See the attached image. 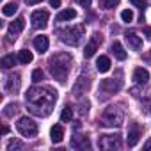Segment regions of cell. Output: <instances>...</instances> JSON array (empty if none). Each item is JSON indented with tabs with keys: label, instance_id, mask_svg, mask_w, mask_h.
Wrapping results in <instances>:
<instances>
[{
	"label": "cell",
	"instance_id": "cell-1",
	"mask_svg": "<svg viewBox=\"0 0 151 151\" xmlns=\"http://www.w3.org/2000/svg\"><path fill=\"white\" fill-rule=\"evenodd\" d=\"M27 103H30L32 105V112H36V114H41V107L43 109H46L48 112H52V105H53V101H55V96H53V93H52V89H30L29 93H27Z\"/></svg>",
	"mask_w": 151,
	"mask_h": 151
},
{
	"label": "cell",
	"instance_id": "cell-2",
	"mask_svg": "<svg viewBox=\"0 0 151 151\" xmlns=\"http://www.w3.org/2000/svg\"><path fill=\"white\" fill-rule=\"evenodd\" d=\"M82 37H84V27H71V29L60 30V39L66 45H71V46L80 45Z\"/></svg>",
	"mask_w": 151,
	"mask_h": 151
},
{
	"label": "cell",
	"instance_id": "cell-3",
	"mask_svg": "<svg viewBox=\"0 0 151 151\" xmlns=\"http://www.w3.org/2000/svg\"><path fill=\"white\" fill-rule=\"evenodd\" d=\"M16 128L23 137H36L39 132L37 123H34L30 117H20V121L16 123Z\"/></svg>",
	"mask_w": 151,
	"mask_h": 151
},
{
	"label": "cell",
	"instance_id": "cell-4",
	"mask_svg": "<svg viewBox=\"0 0 151 151\" xmlns=\"http://www.w3.org/2000/svg\"><path fill=\"white\" fill-rule=\"evenodd\" d=\"M48 18H50V13H48L46 9H37V11L32 13L30 23H32L34 29H45L46 23H48Z\"/></svg>",
	"mask_w": 151,
	"mask_h": 151
},
{
	"label": "cell",
	"instance_id": "cell-5",
	"mask_svg": "<svg viewBox=\"0 0 151 151\" xmlns=\"http://www.w3.org/2000/svg\"><path fill=\"white\" fill-rule=\"evenodd\" d=\"M50 73H52V77L53 78H57L60 84H64L66 82V78H68V66L66 64H53V60H50Z\"/></svg>",
	"mask_w": 151,
	"mask_h": 151
},
{
	"label": "cell",
	"instance_id": "cell-6",
	"mask_svg": "<svg viewBox=\"0 0 151 151\" xmlns=\"http://www.w3.org/2000/svg\"><path fill=\"white\" fill-rule=\"evenodd\" d=\"M139 139H140V130H139L137 123H132V124H130L128 137H126V144H128V147H133V146L139 142Z\"/></svg>",
	"mask_w": 151,
	"mask_h": 151
},
{
	"label": "cell",
	"instance_id": "cell-7",
	"mask_svg": "<svg viewBox=\"0 0 151 151\" xmlns=\"http://www.w3.org/2000/svg\"><path fill=\"white\" fill-rule=\"evenodd\" d=\"M124 39H126V43H128L133 50H140V46H142V37H139L137 32L128 30V32L124 34Z\"/></svg>",
	"mask_w": 151,
	"mask_h": 151
},
{
	"label": "cell",
	"instance_id": "cell-8",
	"mask_svg": "<svg viewBox=\"0 0 151 151\" xmlns=\"http://www.w3.org/2000/svg\"><path fill=\"white\" fill-rule=\"evenodd\" d=\"M133 80H135L137 84H140V86L147 84V80H149L147 69H146V68H135V71H133Z\"/></svg>",
	"mask_w": 151,
	"mask_h": 151
},
{
	"label": "cell",
	"instance_id": "cell-9",
	"mask_svg": "<svg viewBox=\"0 0 151 151\" xmlns=\"http://www.w3.org/2000/svg\"><path fill=\"white\" fill-rule=\"evenodd\" d=\"M50 46V39L46 36H36L34 37V48L39 52V53H45Z\"/></svg>",
	"mask_w": 151,
	"mask_h": 151
},
{
	"label": "cell",
	"instance_id": "cell-10",
	"mask_svg": "<svg viewBox=\"0 0 151 151\" xmlns=\"http://www.w3.org/2000/svg\"><path fill=\"white\" fill-rule=\"evenodd\" d=\"M98 43H101V37H100L98 34H94L93 41L87 43V46H86V50H84V57H86V59H91V57L94 55V52H96V48H98Z\"/></svg>",
	"mask_w": 151,
	"mask_h": 151
},
{
	"label": "cell",
	"instance_id": "cell-11",
	"mask_svg": "<svg viewBox=\"0 0 151 151\" xmlns=\"http://www.w3.org/2000/svg\"><path fill=\"white\" fill-rule=\"evenodd\" d=\"M110 50H112V53H114V57H116L117 60H124V59L128 57L126 50L123 48V45H121L119 41H114V43H112V46H110Z\"/></svg>",
	"mask_w": 151,
	"mask_h": 151
},
{
	"label": "cell",
	"instance_id": "cell-12",
	"mask_svg": "<svg viewBox=\"0 0 151 151\" xmlns=\"http://www.w3.org/2000/svg\"><path fill=\"white\" fill-rule=\"evenodd\" d=\"M50 139H52V142H60L62 139H64V128L60 126V124H53L52 128H50Z\"/></svg>",
	"mask_w": 151,
	"mask_h": 151
},
{
	"label": "cell",
	"instance_id": "cell-13",
	"mask_svg": "<svg viewBox=\"0 0 151 151\" xmlns=\"http://www.w3.org/2000/svg\"><path fill=\"white\" fill-rule=\"evenodd\" d=\"M73 18H77V11L75 9H64V11H60L57 16H55V22H69V20H73Z\"/></svg>",
	"mask_w": 151,
	"mask_h": 151
},
{
	"label": "cell",
	"instance_id": "cell-14",
	"mask_svg": "<svg viewBox=\"0 0 151 151\" xmlns=\"http://www.w3.org/2000/svg\"><path fill=\"white\" fill-rule=\"evenodd\" d=\"M96 69H98L100 73H107V71L110 69V59H109L107 55H100L98 60H96Z\"/></svg>",
	"mask_w": 151,
	"mask_h": 151
},
{
	"label": "cell",
	"instance_id": "cell-15",
	"mask_svg": "<svg viewBox=\"0 0 151 151\" xmlns=\"http://www.w3.org/2000/svg\"><path fill=\"white\" fill-rule=\"evenodd\" d=\"M25 29V18H16L11 25H9V32L11 34H20Z\"/></svg>",
	"mask_w": 151,
	"mask_h": 151
},
{
	"label": "cell",
	"instance_id": "cell-16",
	"mask_svg": "<svg viewBox=\"0 0 151 151\" xmlns=\"http://www.w3.org/2000/svg\"><path fill=\"white\" fill-rule=\"evenodd\" d=\"M18 86H20V75H11V77H7V86H6L7 91H14V89H18Z\"/></svg>",
	"mask_w": 151,
	"mask_h": 151
},
{
	"label": "cell",
	"instance_id": "cell-17",
	"mask_svg": "<svg viewBox=\"0 0 151 151\" xmlns=\"http://www.w3.org/2000/svg\"><path fill=\"white\" fill-rule=\"evenodd\" d=\"M16 60H18V59H16L14 55H6V57H2L0 64H2V68H4V69H11V68H14Z\"/></svg>",
	"mask_w": 151,
	"mask_h": 151
},
{
	"label": "cell",
	"instance_id": "cell-18",
	"mask_svg": "<svg viewBox=\"0 0 151 151\" xmlns=\"http://www.w3.org/2000/svg\"><path fill=\"white\" fill-rule=\"evenodd\" d=\"M32 59H34L32 52H29V50H22V52H18V60H20L22 64H30Z\"/></svg>",
	"mask_w": 151,
	"mask_h": 151
},
{
	"label": "cell",
	"instance_id": "cell-19",
	"mask_svg": "<svg viewBox=\"0 0 151 151\" xmlns=\"http://www.w3.org/2000/svg\"><path fill=\"white\" fill-rule=\"evenodd\" d=\"M16 11H18V6H16V2H9V4H6V6L2 7V13H4V16H13Z\"/></svg>",
	"mask_w": 151,
	"mask_h": 151
},
{
	"label": "cell",
	"instance_id": "cell-20",
	"mask_svg": "<svg viewBox=\"0 0 151 151\" xmlns=\"http://www.w3.org/2000/svg\"><path fill=\"white\" fill-rule=\"evenodd\" d=\"M71 117H73V110L69 107H64L62 112H60V121L62 123H68V121H71Z\"/></svg>",
	"mask_w": 151,
	"mask_h": 151
},
{
	"label": "cell",
	"instance_id": "cell-21",
	"mask_svg": "<svg viewBox=\"0 0 151 151\" xmlns=\"http://www.w3.org/2000/svg\"><path fill=\"white\" fill-rule=\"evenodd\" d=\"M43 78H45V73H43V69H34V71H32V82H34V84L41 82Z\"/></svg>",
	"mask_w": 151,
	"mask_h": 151
},
{
	"label": "cell",
	"instance_id": "cell-22",
	"mask_svg": "<svg viewBox=\"0 0 151 151\" xmlns=\"http://www.w3.org/2000/svg\"><path fill=\"white\" fill-rule=\"evenodd\" d=\"M121 20H123L124 23H130V22L133 20V11H132V9H124V11L121 13Z\"/></svg>",
	"mask_w": 151,
	"mask_h": 151
},
{
	"label": "cell",
	"instance_id": "cell-23",
	"mask_svg": "<svg viewBox=\"0 0 151 151\" xmlns=\"http://www.w3.org/2000/svg\"><path fill=\"white\" fill-rule=\"evenodd\" d=\"M119 2H121V0H101V7H105V9H114Z\"/></svg>",
	"mask_w": 151,
	"mask_h": 151
},
{
	"label": "cell",
	"instance_id": "cell-24",
	"mask_svg": "<svg viewBox=\"0 0 151 151\" xmlns=\"http://www.w3.org/2000/svg\"><path fill=\"white\" fill-rule=\"evenodd\" d=\"M16 110H18V107H16V105H7V109L4 110V114H6L7 117H11V116H13V112H16Z\"/></svg>",
	"mask_w": 151,
	"mask_h": 151
},
{
	"label": "cell",
	"instance_id": "cell-25",
	"mask_svg": "<svg viewBox=\"0 0 151 151\" xmlns=\"http://www.w3.org/2000/svg\"><path fill=\"white\" fill-rule=\"evenodd\" d=\"M130 2H132V4H133L135 7H140V9L147 6V2H146V0H130Z\"/></svg>",
	"mask_w": 151,
	"mask_h": 151
},
{
	"label": "cell",
	"instance_id": "cell-26",
	"mask_svg": "<svg viewBox=\"0 0 151 151\" xmlns=\"http://www.w3.org/2000/svg\"><path fill=\"white\" fill-rule=\"evenodd\" d=\"M77 2H78L82 7H86V9H87V7H91V2H93V0H77Z\"/></svg>",
	"mask_w": 151,
	"mask_h": 151
},
{
	"label": "cell",
	"instance_id": "cell-27",
	"mask_svg": "<svg viewBox=\"0 0 151 151\" xmlns=\"http://www.w3.org/2000/svg\"><path fill=\"white\" fill-rule=\"evenodd\" d=\"M50 6H52L53 9H59V7H60V0H50Z\"/></svg>",
	"mask_w": 151,
	"mask_h": 151
},
{
	"label": "cell",
	"instance_id": "cell-28",
	"mask_svg": "<svg viewBox=\"0 0 151 151\" xmlns=\"http://www.w3.org/2000/svg\"><path fill=\"white\" fill-rule=\"evenodd\" d=\"M144 151H151V139L146 140V144H144Z\"/></svg>",
	"mask_w": 151,
	"mask_h": 151
},
{
	"label": "cell",
	"instance_id": "cell-29",
	"mask_svg": "<svg viewBox=\"0 0 151 151\" xmlns=\"http://www.w3.org/2000/svg\"><path fill=\"white\" fill-rule=\"evenodd\" d=\"M25 2L29 4V6H36V4H39L41 0H25Z\"/></svg>",
	"mask_w": 151,
	"mask_h": 151
},
{
	"label": "cell",
	"instance_id": "cell-30",
	"mask_svg": "<svg viewBox=\"0 0 151 151\" xmlns=\"http://www.w3.org/2000/svg\"><path fill=\"white\" fill-rule=\"evenodd\" d=\"M13 147H22V144L20 142H11L9 144V149H13Z\"/></svg>",
	"mask_w": 151,
	"mask_h": 151
},
{
	"label": "cell",
	"instance_id": "cell-31",
	"mask_svg": "<svg viewBox=\"0 0 151 151\" xmlns=\"http://www.w3.org/2000/svg\"><path fill=\"white\" fill-rule=\"evenodd\" d=\"M9 133V128L7 126H2V135H7Z\"/></svg>",
	"mask_w": 151,
	"mask_h": 151
},
{
	"label": "cell",
	"instance_id": "cell-32",
	"mask_svg": "<svg viewBox=\"0 0 151 151\" xmlns=\"http://www.w3.org/2000/svg\"><path fill=\"white\" fill-rule=\"evenodd\" d=\"M146 36H147V39H151V29H146Z\"/></svg>",
	"mask_w": 151,
	"mask_h": 151
}]
</instances>
